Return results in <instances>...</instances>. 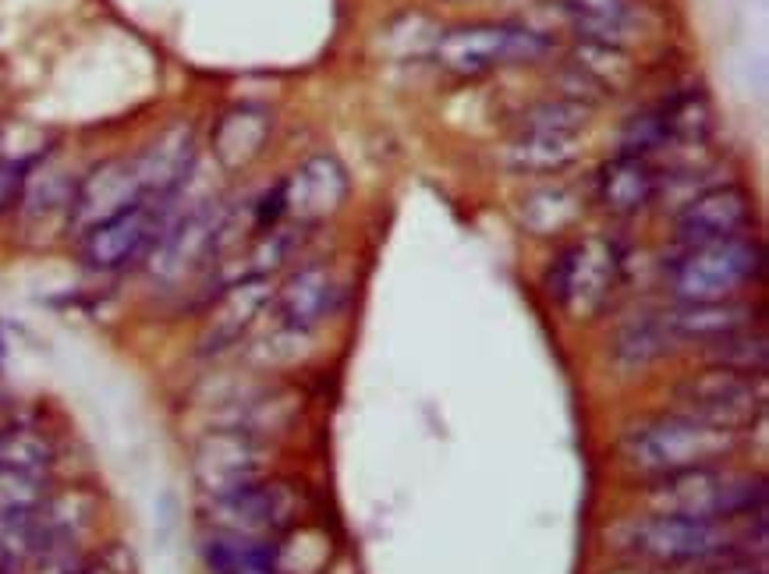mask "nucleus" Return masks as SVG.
I'll return each mask as SVG.
<instances>
[{"instance_id": "obj_1", "label": "nucleus", "mask_w": 769, "mask_h": 574, "mask_svg": "<svg viewBox=\"0 0 769 574\" xmlns=\"http://www.w3.org/2000/svg\"><path fill=\"white\" fill-rule=\"evenodd\" d=\"M738 446V433L695 422L688 415H660V419L638 422L620 440V454L628 468L649 478H670L692 468L719 465Z\"/></svg>"}, {"instance_id": "obj_2", "label": "nucleus", "mask_w": 769, "mask_h": 574, "mask_svg": "<svg viewBox=\"0 0 769 574\" xmlns=\"http://www.w3.org/2000/svg\"><path fill=\"white\" fill-rule=\"evenodd\" d=\"M741 532L734 521H706L681 515H649L624 521L614 529V547L649 564H706L716 556H734L741 547Z\"/></svg>"}, {"instance_id": "obj_3", "label": "nucleus", "mask_w": 769, "mask_h": 574, "mask_svg": "<svg viewBox=\"0 0 769 574\" xmlns=\"http://www.w3.org/2000/svg\"><path fill=\"white\" fill-rule=\"evenodd\" d=\"M649 500L656 507V515L734 521L766 510V483L759 475L710 465L670 478H656Z\"/></svg>"}, {"instance_id": "obj_4", "label": "nucleus", "mask_w": 769, "mask_h": 574, "mask_svg": "<svg viewBox=\"0 0 769 574\" xmlns=\"http://www.w3.org/2000/svg\"><path fill=\"white\" fill-rule=\"evenodd\" d=\"M553 51V43L536 29L521 25H461L443 32L432 57L458 78H479L507 64H536Z\"/></svg>"}, {"instance_id": "obj_5", "label": "nucleus", "mask_w": 769, "mask_h": 574, "mask_svg": "<svg viewBox=\"0 0 769 574\" xmlns=\"http://www.w3.org/2000/svg\"><path fill=\"white\" fill-rule=\"evenodd\" d=\"M762 274V249L748 238L692 245L670 263V291L681 301H730Z\"/></svg>"}, {"instance_id": "obj_6", "label": "nucleus", "mask_w": 769, "mask_h": 574, "mask_svg": "<svg viewBox=\"0 0 769 574\" xmlns=\"http://www.w3.org/2000/svg\"><path fill=\"white\" fill-rule=\"evenodd\" d=\"M620 284V249L611 238H582L557 255L547 291L571 316H596Z\"/></svg>"}, {"instance_id": "obj_7", "label": "nucleus", "mask_w": 769, "mask_h": 574, "mask_svg": "<svg viewBox=\"0 0 769 574\" xmlns=\"http://www.w3.org/2000/svg\"><path fill=\"white\" fill-rule=\"evenodd\" d=\"M678 408L695 422L727 429V433H741V429H751V422H759L766 411L762 376L713 365V369L681 383Z\"/></svg>"}, {"instance_id": "obj_8", "label": "nucleus", "mask_w": 769, "mask_h": 574, "mask_svg": "<svg viewBox=\"0 0 769 574\" xmlns=\"http://www.w3.org/2000/svg\"><path fill=\"white\" fill-rule=\"evenodd\" d=\"M266 440L249 433L242 426H223L210 429L199 443L196 454H191V475H196L199 489L210 500L228 497L234 489H245L252 483H260L266 475Z\"/></svg>"}, {"instance_id": "obj_9", "label": "nucleus", "mask_w": 769, "mask_h": 574, "mask_svg": "<svg viewBox=\"0 0 769 574\" xmlns=\"http://www.w3.org/2000/svg\"><path fill=\"white\" fill-rule=\"evenodd\" d=\"M171 223V202H139L83 234L78 255L96 274H118L150 255Z\"/></svg>"}, {"instance_id": "obj_10", "label": "nucleus", "mask_w": 769, "mask_h": 574, "mask_svg": "<svg viewBox=\"0 0 769 574\" xmlns=\"http://www.w3.org/2000/svg\"><path fill=\"white\" fill-rule=\"evenodd\" d=\"M301 515V493L292 483H270L260 478L245 489L210 500V525L217 532L249 536V539H277L295 529Z\"/></svg>"}, {"instance_id": "obj_11", "label": "nucleus", "mask_w": 769, "mask_h": 574, "mask_svg": "<svg viewBox=\"0 0 769 574\" xmlns=\"http://www.w3.org/2000/svg\"><path fill=\"white\" fill-rule=\"evenodd\" d=\"M139 202H150V199H146V188H142L135 156L103 159L100 167H92L86 178L75 185L72 210H68V231L83 238L92 228H100L103 220L132 210V206H139Z\"/></svg>"}, {"instance_id": "obj_12", "label": "nucleus", "mask_w": 769, "mask_h": 574, "mask_svg": "<svg viewBox=\"0 0 769 574\" xmlns=\"http://www.w3.org/2000/svg\"><path fill=\"white\" fill-rule=\"evenodd\" d=\"M223 223V210L213 202L196 206L191 213L182 220H171L167 231L160 234V242L153 245L150 260V274L160 284H178L188 274H196L206 263H213V245H217V231Z\"/></svg>"}, {"instance_id": "obj_13", "label": "nucleus", "mask_w": 769, "mask_h": 574, "mask_svg": "<svg viewBox=\"0 0 769 574\" xmlns=\"http://www.w3.org/2000/svg\"><path fill=\"white\" fill-rule=\"evenodd\" d=\"M281 191H284V223H295V228L309 231L341 210L351 191V181L338 156L319 153L306 159L295 174H287L281 181Z\"/></svg>"}, {"instance_id": "obj_14", "label": "nucleus", "mask_w": 769, "mask_h": 574, "mask_svg": "<svg viewBox=\"0 0 769 574\" xmlns=\"http://www.w3.org/2000/svg\"><path fill=\"white\" fill-rule=\"evenodd\" d=\"M274 316L284 330L309 333L319 323L338 312L341 306V284L330 266H301L287 277L281 287H274Z\"/></svg>"}, {"instance_id": "obj_15", "label": "nucleus", "mask_w": 769, "mask_h": 574, "mask_svg": "<svg viewBox=\"0 0 769 574\" xmlns=\"http://www.w3.org/2000/svg\"><path fill=\"white\" fill-rule=\"evenodd\" d=\"M270 298H274L270 277H242L228 287H220L210 319H206V330L199 338L202 355H220V351L234 347L255 327V319L263 316Z\"/></svg>"}, {"instance_id": "obj_16", "label": "nucleus", "mask_w": 769, "mask_h": 574, "mask_svg": "<svg viewBox=\"0 0 769 574\" xmlns=\"http://www.w3.org/2000/svg\"><path fill=\"white\" fill-rule=\"evenodd\" d=\"M751 220V199L738 185H716L699 191V196L684 206L678 217V238L692 245H710V242H727V238H741V231Z\"/></svg>"}, {"instance_id": "obj_17", "label": "nucleus", "mask_w": 769, "mask_h": 574, "mask_svg": "<svg viewBox=\"0 0 769 574\" xmlns=\"http://www.w3.org/2000/svg\"><path fill=\"white\" fill-rule=\"evenodd\" d=\"M656 196H660V174L649 164V156L617 153L596 174V199L614 217L642 213Z\"/></svg>"}, {"instance_id": "obj_18", "label": "nucleus", "mask_w": 769, "mask_h": 574, "mask_svg": "<svg viewBox=\"0 0 769 574\" xmlns=\"http://www.w3.org/2000/svg\"><path fill=\"white\" fill-rule=\"evenodd\" d=\"M571 29L585 43L624 46L642 22V4L638 0H560Z\"/></svg>"}, {"instance_id": "obj_19", "label": "nucleus", "mask_w": 769, "mask_h": 574, "mask_svg": "<svg viewBox=\"0 0 769 574\" xmlns=\"http://www.w3.org/2000/svg\"><path fill=\"white\" fill-rule=\"evenodd\" d=\"M270 139V114L260 107H234L213 128V153L223 170H242L263 153Z\"/></svg>"}, {"instance_id": "obj_20", "label": "nucleus", "mask_w": 769, "mask_h": 574, "mask_svg": "<svg viewBox=\"0 0 769 574\" xmlns=\"http://www.w3.org/2000/svg\"><path fill=\"white\" fill-rule=\"evenodd\" d=\"M660 319L674 341H706V344H713L716 338H727L734 330L751 327L748 309L730 306V301H681L678 309L663 312Z\"/></svg>"}, {"instance_id": "obj_21", "label": "nucleus", "mask_w": 769, "mask_h": 574, "mask_svg": "<svg viewBox=\"0 0 769 574\" xmlns=\"http://www.w3.org/2000/svg\"><path fill=\"white\" fill-rule=\"evenodd\" d=\"M202 561L213 574H277L281 542L213 532V539H206L202 547Z\"/></svg>"}, {"instance_id": "obj_22", "label": "nucleus", "mask_w": 769, "mask_h": 574, "mask_svg": "<svg viewBox=\"0 0 769 574\" xmlns=\"http://www.w3.org/2000/svg\"><path fill=\"white\" fill-rule=\"evenodd\" d=\"M582 156V135L518 132L504 146V164L518 174H557Z\"/></svg>"}, {"instance_id": "obj_23", "label": "nucleus", "mask_w": 769, "mask_h": 574, "mask_svg": "<svg viewBox=\"0 0 769 574\" xmlns=\"http://www.w3.org/2000/svg\"><path fill=\"white\" fill-rule=\"evenodd\" d=\"M57 461L54 440L36 426H4L0 429V475L46 478Z\"/></svg>"}, {"instance_id": "obj_24", "label": "nucleus", "mask_w": 769, "mask_h": 574, "mask_svg": "<svg viewBox=\"0 0 769 574\" xmlns=\"http://www.w3.org/2000/svg\"><path fill=\"white\" fill-rule=\"evenodd\" d=\"M571 78L600 89V96H614L635 78V60L624 54V46L585 43L571 51Z\"/></svg>"}, {"instance_id": "obj_25", "label": "nucleus", "mask_w": 769, "mask_h": 574, "mask_svg": "<svg viewBox=\"0 0 769 574\" xmlns=\"http://www.w3.org/2000/svg\"><path fill=\"white\" fill-rule=\"evenodd\" d=\"M525 231L532 234H560L574 228L582 220V196L568 185H547V188H536L532 196L521 199V210H518Z\"/></svg>"}, {"instance_id": "obj_26", "label": "nucleus", "mask_w": 769, "mask_h": 574, "mask_svg": "<svg viewBox=\"0 0 769 574\" xmlns=\"http://www.w3.org/2000/svg\"><path fill=\"white\" fill-rule=\"evenodd\" d=\"M670 344H674V338H670L663 319L660 316H642V319H635V323H628L617 333V358L624 365H649L660 355H667Z\"/></svg>"}, {"instance_id": "obj_27", "label": "nucleus", "mask_w": 769, "mask_h": 574, "mask_svg": "<svg viewBox=\"0 0 769 574\" xmlns=\"http://www.w3.org/2000/svg\"><path fill=\"white\" fill-rule=\"evenodd\" d=\"M667 142H702L710 132V103L702 92H681L656 110Z\"/></svg>"}, {"instance_id": "obj_28", "label": "nucleus", "mask_w": 769, "mask_h": 574, "mask_svg": "<svg viewBox=\"0 0 769 574\" xmlns=\"http://www.w3.org/2000/svg\"><path fill=\"white\" fill-rule=\"evenodd\" d=\"M710 351H713L719 369L751 373V376H762V369H766V338L762 333H751L748 327L727 333V338H716L710 344Z\"/></svg>"}, {"instance_id": "obj_29", "label": "nucleus", "mask_w": 769, "mask_h": 574, "mask_svg": "<svg viewBox=\"0 0 769 574\" xmlns=\"http://www.w3.org/2000/svg\"><path fill=\"white\" fill-rule=\"evenodd\" d=\"M589 124V103L585 100H547L536 103L521 118V132H553V135H582Z\"/></svg>"}, {"instance_id": "obj_30", "label": "nucleus", "mask_w": 769, "mask_h": 574, "mask_svg": "<svg viewBox=\"0 0 769 574\" xmlns=\"http://www.w3.org/2000/svg\"><path fill=\"white\" fill-rule=\"evenodd\" d=\"M40 156H0V217L11 213L25 196L29 174L36 170Z\"/></svg>"}, {"instance_id": "obj_31", "label": "nucleus", "mask_w": 769, "mask_h": 574, "mask_svg": "<svg viewBox=\"0 0 769 574\" xmlns=\"http://www.w3.org/2000/svg\"><path fill=\"white\" fill-rule=\"evenodd\" d=\"M710 574H762V571L751 567V564H724V567H716Z\"/></svg>"}, {"instance_id": "obj_32", "label": "nucleus", "mask_w": 769, "mask_h": 574, "mask_svg": "<svg viewBox=\"0 0 769 574\" xmlns=\"http://www.w3.org/2000/svg\"><path fill=\"white\" fill-rule=\"evenodd\" d=\"M0 358H4V333H0Z\"/></svg>"}]
</instances>
